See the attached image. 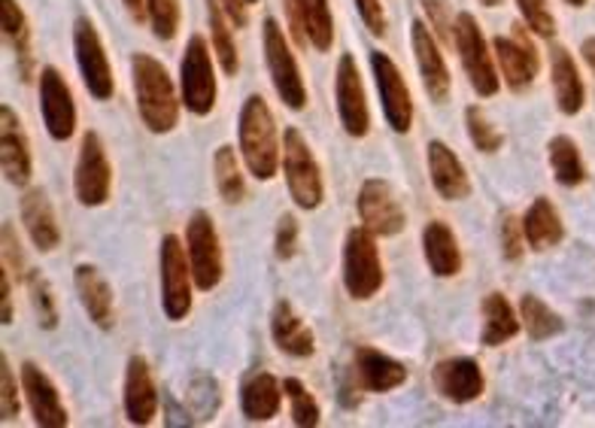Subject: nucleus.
Instances as JSON below:
<instances>
[{"label": "nucleus", "instance_id": "nucleus-36", "mask_svg": "<svg viewBox=\"0 0 595 428\" xmlns=\"http://www.w3.org/2000/svg\"><path fill=\"white\" fill-rule=\"evenodd\" d=\"M206 22H210V34H213V52H216L219 64L222 70L234 77L238 68H241V59H238V47H234V37H231L229 16L222 10V0H206Z\"/></svg>", "mask_w": 595, "mask_h": 428}, {"label": "nucleus", "instance_id": "nucleus-30", "mask_svg": "<svg viewBox=\"0 0 595 428\" xmlns=\"http://www.w3.org/2000/svg\"><path fill=\"white\" fill-rule=\"evenodd\" d=\"M283 383L274 374H252L241 389V410L246 422H268L283 407Z\"/></svg>", "mask_w": 595, "mask_h": 428}, {"label": "nucleus", "instance_id": "nucleus-51", "mask_svg": "<svg viewBox=\"0 0 595 428\" xmlns=\"http://www.w3.org/2000/svg\"><path fill=\"white\" fill-rule=\"evenodd\" d=\"M125 7H128V12H131V16L138 19V22H143V19L149 16L147 0H125Z\"/></svg>", "mask_w": 595, "mask_h": 428}, {"label": "nucleus", "instance_id": "nucleus-32", "mask_svg": "<svg viewBox=\"0 0 595 428\" xmlns=\"http://www.w3.org/2000/svg\"><path fill=\"white\" fill-rule=\"evenodd\" d=\"M523 234H526V246L535 253L559 246L562 237H565L559 210L553 207L547 197H535V204L523 216Z\"/></svg>", "mask_w": 595, "mask_h": 428}, {"label": "nucleus", "instance_id": "nucleus-34", "mask_svg": "<svg viewBox=\"0 0 595 428\" xmlns=\"http://www.w3.org/2000/svg\"><path fill=\"white\" fill-rule=\"evenodd\" d=\"M0 28L16 52V59L22 61V77L28 80L31 77V31H28V19L16 0H0Z\"/></svg>", "mask_w": 595, "mask_h": 428}, {"label": "nucleus", "instance_id": "nucleus-54", "mask_svg": "<svg viewBox=\"0 0 595 428\" xmlns=\"http://www.w3.org/2000/svg\"><path fill=\"white\" fill-rule=\"evenodd\" d=\"M565 3H572V7H584L586 0H565Z\"/></svg>", "mask_w": 595, "mask_h": 428}, {"label": "nucleus", "instance_id": "nucleus-29", "mask_svg": "<svg viewBox=\"0 0 595 428\" xmlns=\"http://www.w3.org/2000/svg\"><path fill=\"white\" fill-rule=\"evenodd\" d=\"M423 255L435 277H456L462 271V249H458L456 234L444 220H432L423 228Z\"/></svg>", "mask_w": 595, "mask_h": 428}, {"label": "nucleus", "instance_id": "nucleus-8", "mask_svg": "<svg viewBox=\"0 0 595 428\" xmlns=\"http://www.w3.org/2000/svg\"><path fill=\"white\" fill-rule=\"evenodd\" d=\"M262 43L268 70H271V82H274L280 101H283L289 110H304V106H307V89H304L298 61L295 55H292L286 34H283V28L276 24V19H264Z\"/></svg>", "mask_w": 595, "mask_h": 428}, {"label": "nucleus", "instance_id": "nucleus-22", "mask_svg": "<svg viewBox=\"0 0 595 428\" xmlns=\"http://www.w3.org/2000/svg\"><path fill=\"white\" fill-rule=\"evenodd\" d=\"M432 383L450 405H471L486 389L481 365L474 359H444L432 370Z\"/></svg>", "mask_w": 595, "mask_h": 428}, {"label": "nucleus", "instance_id": "nucleus-4", "mask_svg": "<svg viewBox=\"0 0 595 428\" xmlns=\"http://www.w3.org/2000/svg\"><path fill=\"white\" fill-rule=\"evenodd\" d=\"M159 274H161V310L171 323H183L192 313V265L189 253L180 244L177 234H168L159 249Z\"/></svg>", "mask_w": 595, "mask_h": 428}, {"label": "nucleus", "instance_id": "nucleus-7", "mask_svg": "<svg viewBox=\"0 0 595 428\" xmlns=\"http://www.w3.org/2000/svg\"><path fill=\"white\" fill-rule=\"evenodd\" d=\"M456 49L462 68L468 73V82L481 98H493L502 89V77L495 70V55L486 47L481 24L471 12H458L456 16Z\"/></svg>", "mask_w": 595, "mask_h": 428}, {"label": "nucleus", "instance_id": "nucleus-25", "mask_svg": "<svg viewBox=\"0 0 595 428\" xmlns=\"http://www.w3.org/2000/svg\"><path fill=\"white\" fill-rule=\"evenodd\" d=\"M73 286L80 295V304L85 316L92 319L101 332H110L115 325V302L110 283L103 279V274L94 265H77L73 271Z\"/></svg>", "mask_w": 595, "mask_h": 428}, {"label": "nucleus", "instance_id": "nucleus-35", "mask_svg": "<svg viewBox=\"0 0 595 428\" xmlns=\"http://www.w3.org/2000/svg\"><path fill=\"white\" fill-rule=\"evenodd\" d=\"M520 323L526 328V335L532 337V340H538V344L562 335V328H565L559 313L541 302L538 295H523V298H520Z\"/></svg>", "mask_w": 595, "mask_h": 428}, {"label": "nucleus", "instance_id": "nucleus-2", "mask_svg": "<svg viewBox=\"0 0 595 428\" xmlns=\"http://www.w3.org/2000/svg\"><path fill=\"white\" fill-rule=\"evenodd\" d=\"M238 140H241V155L250 174L262 183L274 180L283 146L276 143L274 113L262 94H250L243 101L241 119H238Z\"/></svg>", "mask_w": 595, "mask_h": 428}, {"label": "nucleus", "instance_id": "nucleus-14", "mask_svg": "<svg viewBox=\"0 0 595 428\" xmlns=\"http://www.w3.org/2000/svg\"><path fill=\"white\" fill-rule=\"evenodd\" d=\"M371 70H374V80H377L383 116L395 134H407L413 125V101L399 64L386 52H371Z\"/></svg>", "mask_w": 595, "mask_h": 428}, {"label": "nucleus", "instance_id": "nucleus-23", "mask_svg": "<svg viewBox=\"0 0 595 428\" xmlns=\"http://www.w3.org/2000/svg\"><path fill=\"white\" fill-rule=\"evenodd\" d=\"M425 162H428V176H432V185L435 192L444 201H465L471 195V176L465 171V164L458 162V155L444 140H432L425 146Z\"/></svg>", "mask_w": 595, "mask_h": 428}, {"label": "nucleus", "instance_id": "nucleus-43", "mask_svg": "<svg viewBox=\"0 0 595 428\" xmlns=\"http://www.w3.org/2000/svg\"><path fill=\"white\" fill-rule=\"evenodd\" d=\"M516 7H520V16L528 31H535L538 37L556 34V19L549 12L547 0H516Z\"/></svg>", "mask_w": 595, "mask_h": 428}, {"label": "nucleus", "instance_id": "nucleus-47", "mask_svg": "<svg viewBox=\"0 0 595 428\" xmlns=\"http://www.w3.org/2000/svg\"><path fill=\"white\" fill-rule=\"evenodd\" d=\"M19 237H16V232H12V222H3V265L10 267L12 274L19 279L28 277V271L31 267H24V255L22 249H19Z\"/></svg>", "mask_w": 595, "mask_h": 428}, {"label": "nucleus", "instance_id": "nucleus-42", "mask_svg": "<svg viewBox=\"0 0 595 428\" xmlns=\"http://www.w3.org/2000/svg\"><path fill=\"white\" fill-rule=\"evenodd\" d=\"M423 3L425 16H428V24L441 43L456 49V19L450 12V0H420Z\"/></svg>", "mask_w": 595, "mask_h": 428}, {"label": "nucleus", "instance_id": "nucleus-26", "mask_svg": "<svg viewBox=\"0 0 595 428\" xmlns=\"http://www.w3.org/2000/svg\"><path fill=\"white\" fill-rule=\"evenodd\" d=\"M19 213H22V225L31 244L40 249V253H52L58 244H61V228H58L56 210H52V201L43 188H28L22 195V204H19Z\"/></svg>", "mask_w": 595, "mask_h": 428}, {"label": "nucleus", "instance_id": "nucleus-39", "mask_svg": "<svg viewBox=\"0 0 595 428\" xmlns=\"http://www.w3.org/2000/svg\"><path fill=\"white\" fill-rule=\"evenodd\" d=\"M28 292H31V304H34L37 323L40 328L47 332H56L58 328V307H56V295H52V286H49L47 277H40L34 267L28 271V277L22 279Z\"/></svg>", "mask_w": 595, "mask_h": 428}, {"label": "nucleus", "instance_id": "nucleus-9", "mask_svg": "<svg viewBox=\"0 0 595 428\" xmlns=\"http://www.w3.org/2000/svg\"><path fill=\"white\" fill-rule=\"evenodd\" d=\"M185 253H189V265H192V277L201 292H213L222 283V244H219V232L210 213L198 210L192 220L185 222Z\"/></svg>", "mask_w": 595, "mask_h": 428}, {"label": "nucleus", "instance_id": "nucleus-24", "mask_svg": "<svg viewBox=\"0 0 595 428\" xmlns=\"http://www.w3.org/2000/svg\"><path fill=\"white\" fill-rule=\"evenodd\" d=\"M159 414V389L143 356H131L125 368V417L131 426H149Z\"/></svg>", "mask_w": 595, "mask_h": 428}, {"label": "nucleus", "instance_id": "nucleus-38", "mask_svg": "<svg viewBox=\"0 0 595 428\" xmlns=\"http://www.w3.org/2000/svg\"><path fill=\"white\" fill-rule=\"evenodd\" d=\"M283 393H286L289 405H292V422L298 428H316L322 419L320 401L307 393V386L295 377H286L283 380Z\"/></svg>", "mask_w": 595, "mask_h": 428}, {"label": "nucleus", "instance_id": "nucleus-55", "mask_svg": "<svg viewBox=\"0 0 595 428\" xmlns=\"http://www.w3.org/2000/svg\"><path fill=\"white\" fill-rule=\"evenodd\" d=\"M246 3H259V0H246Z\"/></svg>", "mask_w": 595, "mask_h": 428}, {"label": "nucleus", "instance_id": "nucleus-31", "mask_svg": "<svg viewBox=\"0 0 595 428\" xmlns=\"http://www.w3.org/2000/svg\"><path fill=\"white\" fill-rule=\"evenodd\" d=\"M520 328H523V323H520V313L514 310V304L507 302L502 292H490L483 298V347H502L520 335Z\"/></svg>", "mask_w": 595, "mask_h": 428}, {"label": "nucleus", "instance_id": "nucleus-50", "mask_svg": "<svg viewBox=\"0 0 595 428\" xmlns=\"http://www.w3.org/2000/svg\"><path fill=\"white\" fill-rule=\"evenodd\" d=\"M222 10L231 19V24H238V28H246V22H250V3L246 0H222Z\"/></svg>", "mask_w": 595, "mask_h": 428}, {"label": "nucleus", "instance_id": "nucleus-18", "mask_svg": "<svg viewBox=\"0 0 595 428\" xmlns=\"http://www.w3.org/2000/svg\"><path fill=\"white\" fill-rule=\"evenodd\" d=\"M19 380H22L24 401L31 407V417L34 426L40 428H64L70 422L68 407L61 405V395H58L56 383L49 380V374L34 361H24L19 370Z\"/></svg>", "mask_w": 595, "mask_h": 428}, {"label": "nucleus", "instance_id": "nucleus-52", "mask_svg": "<svg viewBox=\"0 0 595 428\" xmlns=\"http://www.w3.org/2000/svg\"><path fill=\"white\" fill-rule=\"evenodd\" d=\"M581 52H584V61L589 64V70L595 73V37H586L584 47H581Z\"/></svg>", "mask_w": 595, "mask_h": 428}, {"label": "nucleus", "instance_id": "nucleus-48", "mask_svg": "<svg viewBox=\"0 0 595 428\" xmlns=\"http://www.w3.org/2000/svg\"><path fill=\"white\" fill-rule=\"evenodd\" d=\"M355 7H359V16H362V22H365L371 34H386V12H383V3H380V0H355Z\"/></svg>", "mask_w": 595, "mask_h": 428}, {"label": "nucleus", "instance_id": "nucleus-10", "mask_svg": "<svg viewBox=\"0 0 595 428\" xmlns=\"http://www.w3.org/2000/svg\"><path fill=\"white\" fill-rule=\"evenodd\" d=\"M73 192L82 207H103L113 192V167L103 150V140L94 131L82 134L77 174H73Z\"/></svg>", "mask_w": 595, "mask_h": 428}, {"label": "nucleus", "instance_id": "nucleus-37", "mask_svg": "<svg viewBox=\"0 0 595 428\" xmlns=\"http://www.w3.org/2000/svg\"><path fill=\"white\" fill-rule=\"evenodd\" d=\"M213 180H216L219 195H222L225 204H241L243 195H246V180H243L234 146H219L216 150V155H213Z\"/></svg>", "mask_w": 595, "mask_h": 428}, {"label": "nucleus", "instance_id": "nucleus-3", "mask_svg": "<svg viewBox=\"0 0 595 428\" xmlns=\"http://www.w3.org/2000/svg\"><path fill=\"white\" fill-rule=\"evenodd\" d=\"M280 167L286 174L289 195L301 210H316L325 197V185H322L320 162L313 159L307 140L298 128H286L283 134V152H280Z\"/></svg>", "mask_w": 595, "mask_h": 428}, {"label": "nucleus", "instance_id": "nucleus-19", "mask_svg": "<svg viewBox=\"0 0 595 428\" xmlns=\"http://www.w3.org/2000/svg\"><path fill=\"white\" fill-rule=\"evenodd\" d=\"M0 167H3L7 183L19 185V188L31 183V174H34L31 143H28L22 122L10 104L0 106Z\"/></svg>", "mask_w": 595, "mask_h": 428}, {"label": "nucleus", "instance_id": "nucleus-17", "mask_svg": "<svg viewBox=\"0 0 595 428\" xmlns=\"http://www.w3.org/2000/svg\"><path fill=\"white\" fill-rule=\"evenodd\" d=\"M40 113L47 125L49 137L64 143L77 131V104L64 77L56 68L40 70Z\"/></svg>", "mask_w": 595, "mask_h": 428}, {"label": "nucleus", "instance_id": "nucleus-49", "mask_svg": "<svg viewBox=\"0 0 595 428\" xmlns=\"http://www.w3.org/2000/svg\"><path fill=\"white\" fill-rule=\"evenodd\" d=\"M0 323H12V279L7 265H0Z\"/></svg>", "mask_w": 595, "mask_h": 428}, {"label": "nucleus", "instance_id": "nucleus-44", "mask_svg": "<svg viewBox=\"0 0 595 428\" xmlns=\"http://www.w3.org/2000/svg\"><path fill=\"white\" fill-rule=\"evenodd\" d=\"M0 389H3L0 393V419L12 422L22 410V401H19V383H16V374H12L7 356L0 359Z\"/></svg>", "mask_w": 595, "mask_h": 428}, {"label": "nucleus", "instance_id": "nucleus-46", "mask_svg": "<svg viewBox=\"0 0 595 428\" xmlns=\"http://www.w3.org/2000/svg\"><path fill=\"white\" fill-rule=\"evenodd\" d=\"M298 249V220L292 213H283L280 222H276L274 234V255L280 262H289Z\"/></svg>", "mask_w": 595, "mask_h": 428}, {"label": "nucleus", "instance_id": "nucleus-20", "mask_svg": "<svg viewBox=\"0 0 595 428\" xmlns=\"http://www.w3.org/2000/svg\"><path fill=\"white\" fill-rule=\"evenodd\" d=\"M289 12V28L301 47L329 52L334 43V19L329 0H283Z\"/></svg>", "mask_w": 595, "mask_h": 428}, {"label": "nucleus", "instance_id": "nucleus-5", "mask_svg": "<svg viewBox=\"0 0 595 428\" xmlns=\"http://www.w3.org/2000/svg\"><path fill=\"white\" fill-rule=\"evenodd\" d=\"M383 262H380L377 237L362 228H353L346 234L344 244V289L355 302H367L383 289Z\"/></svg>", "mask_w": 595, "mask_h": 428}, {"label": "nucleus", "instance_id": "nucleus-11", "mask_svg": "<svg viewBox=\"0 0 595 428\" xmlns=\"http://www.w3.org/2000/svg\"><path fill=\"white\" fill-rule=\"evenodd\" d=\"M355 210H359L362 225H365L374 237H395V234L404 232V225H407V216H404L399 195H395L392 185L383 183V180H367V183L359 188Z\"/></svg>", "mask_w": 595, "mask_h": 428}, {"label": "nucleus", "instance_id": "nucleus-53", "mask_svg": "<svg viewBox=\"0 0 595 428\" xmlns=\"http://www.w3.org/2000/svg\"><path fill=\"white\" fill-rule=\"evenodd\" d=\"M477 3H483V7H498L502 0H477Z\"/></svg>", "mask_w": 595, "mask_h": 428}, {"label": "nucleus", "instance_id": "nucleus-1", "mask_svg": "<svg viewBox=\"0 0 595 428\" xmlns=\"http://www.w3.org/2000/svg\"><path fill=\"white\" fill-rule=\"evenodd\" d=\"M131 77H134V98H138L143 125L152 134L173 131L177 119H180V101L183 98H177V85H173L171 73L164 70V64L147 55V52H138L131 59Z\"/></svg>", "mask_w": 595, "mask_h": 428}, {"label": "nucleus", "instance_id": "nucleus-6", "mask_svg": "<svg viewBox=\"0 0 595 428\" xmlns=\"http://www.w3.org/2000/svg\"><path fill=\"white\" fill-rule=\"evenodd\" d=\"M180 98L192 116H206L216 106V77H213V59L201 34L189 37L180 61Z\"/></svg>", "mask_w": 595, "mask_h": 428}, {"label": "nucleus", "instance_id": "nucleus-13", "mask_svg": "<svg viewBox=\"0 0 595 428\" xmlns=\"http://www.w3.org/2000/svg\"><path fill=\"white\" fill-rule=\"evenodd\" d=\"M493 55L498 61V70H502L504 82L507 89L514 92H523L528 89L535 77H538L541 59L535 43L528 40V28L526 24H514V34L504 37L498 34L493 40Z\"/></svg>", "mask_w": 595, "mask_h": 428}, {"label": "nucleus", "instance_id": "nucleus-27", "mask_svg": "<svg viewBox=\"0 0 595 428\" xmlns=\"http://www.w3.org/2000/svg\"><path fill=\"white\" fill-rule=\"evenodd\" d=\"M271 337L280 353H286L292 359H307L316 353V337L310 332L304 319L298 316L295 307L289 302H276L271 313Z\"/></svg>", "mask_w": 595, "mask_h": 428}, {"label": "nucleus", "instance_id": "nucleus-15", "mask_svg": "<svg viewBox=\"0 0 595 428\" xmlns=\"http://www.w3.org/2000/svg\"><path fill=\"white\" fill-rule=\"evenodd\" d=\"M334 98H337V116L350 137H365L371 131V110H367L365 85L359 77V64L346 52L341 55L337 73H334Z\"/></svg>", "mask_w": 595, "mask_h": 428}, {"label": "nucleus", "instance_id": "nucleus-45", "mask_svg": "<svg viewBox=\"0 0 595 428\" xmlns=\"http://www.w3.org/2000/svg\"><path fill=\"white\" fill-rule=\"evenodd\" d=\"M498 234H502V255L504 258H507V262H520V258H523V253H526V234H523V222L507 213V216L502 220V228H498Z\"/></svg>", "mask_w": 595, "mask_h": 428}, {"label": "nucleus", "instance_id": "nucleus-16", "mask_svg": "<svg viewBox=\"0 0 595 428\" xmlns=\"http://www.w3.org/2000/svg\"><path fill=\"white\" fill-rule=\"evenodd\" d=\"M404 383H407V368L399 359H392V356H386V353H380L374 347H355L350 383H346L344 389L383 395L399 389Z\"/></svg>", "mask_w": 595, "mask_h": 428}, {"label": "nucleus", "instance_id": "nucleus-21", "mask_svg": "<svg viewBox=\"0 0 595 428\" xmlns=\"http://www.w3.org/2000/svg\"><path fill=\"white\" fill-rule=\"evenodd\" d=\"M411 43H413V55H416V68H420V77H423V89L425 94L435 101V104H444L450 98V70H446L444 52L437 47L435 31L428 28L425 22H413L411 28Z\"/></svg>", "mask_w": 595, "mask_h": 428}, {"label": "nucleus", "instance_id": "nucleus-28", "mask_svg": "<svg viewBox=\"0 0 595 428\" xmlns=\"http://www.w3.org/2000/svg\"><path fill=\"white\" fill-rule=\"evenodd\" d=\"M549 77H553V92L556 104L565 116H577L584 110L586 89L581 80V70L574 64L572 52L565 47L549 49Z\"/></svg>", "mask_w": 595, "mask_h": 428}, {"label": "nucleus", "instance_id": "nucleus-40", "mask_svg": "<svg viewBox=\"0 0 595 428\" xmlns=\"http://www.w3.org/2000/svg\"><path fill=\"white\" fill-rule=\"evenodd\" d=\"M465 128H468V137L471 143H474V150L493 155V152H498L504 146V134L490 122V116L483 113L481 106H468V110H465Z\"/></svg>", "mask_w": 595, "mask_h": 428}, {"label": "nucleus", "instance_id": "nucleus-33", "mask_svg": "<svg viewBox=\"0 0 595 428\" xmlns=\"http://www.w3.org/2000/svg\"><path fill=\"white\" fill-rule=\"evenodd\" d=\"M547 159L556 183L565 185V188H574V185H581L586 180L584 159H581V150H577V143H574L572 137L559 134V137L549 140Z\"/></svg>", "mask_w": 595, "mask_h": 428}, {"label": "nucleus", "instance_id": "nucleus-12", "mask_svg": "<svg viewBox=\"0 0 595 428\" xmlns=\"http://www.w3.org/2000/svg\"><path fill=\"white\" fill-rule=\"evenodd\" d=\"M73 49H77V64H80L82 82L94 101H110L113 98V70L103 52L101 34L89 19H77L73 24Z\"/></svg>", "mask_w": 595, "mask_h": 428}, {"label": "nucleus", "instance_id": "nucleus-41", "mask_svg": "<svg viewBox=\"0 0 595 428\" xmlns=\"http://www.w3.org/2000/svg\"><path fill=\"white\" fill-rule=\"evenodd\" d=\"M149 22L159 40H173L180 31V0H147Z\"/></svg>", "mask_w": 595, "mask_h": 428}]
</instances>
